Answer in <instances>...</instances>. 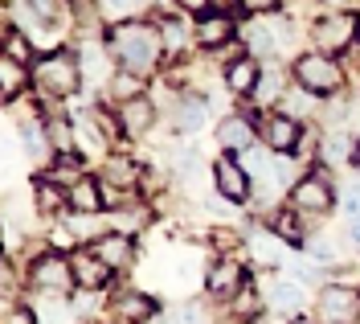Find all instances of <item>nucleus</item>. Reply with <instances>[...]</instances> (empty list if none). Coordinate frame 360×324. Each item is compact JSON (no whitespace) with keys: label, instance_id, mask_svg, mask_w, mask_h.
<instances>
[{"label":"nucleus","instance_id":"nucleus-22","mask_svg":"<svg viewBox=\"0 0 360 324\" xmlns=\"http://www.w3.org/2000/svg\"><path fill=\"white\" fill-rule=\"evenodd\" d=\"M152 316H156V304L143 292H127V296L115 300V320L119 324H148Z\"/></svg>","mask_w":360,"mask_h":324},{"label":"nucleus","instance_id":"nucleus-41","mask_svg":"<svg viewBox=\"0 0 360 324\" xmlns=\"http://www.w3.org/2000/svg\"><path fill=\"white\" fill-rule=\"evenodd\" d=\"M340 201H344V209H348V218H352V213H360V181H348V185H344V193H340Z\"/></svg>","mask_w":360,"mask_h":324},{"label":"nucleus","instance_id":"nucleus-42","mask_svg":"<svg viewBox=\"0 0 360 324\" xmlns=\"http://www.w3.org/2000/svg\"><path fill=\"white\" fill-rule=\"evenodd\" d=\"M176 320L180 324H209V312H205V304H188Z\"/></svg>","mask_w":360,"mask_h":324},{"label":"nucleus","instance_id":"nucleus-11","mask_svg":"<svg viewBox=\"0 0 360 324\" xmlns=\"http://www.w3.org/2000/svg\"><path fill=\"white\" fill-rule=\"evenodd\" d=\"M115 119H119V127H123V136L127 139H143L152 127H156V103H152L148 94L127 99V103L115 107Z\"/></svg>","mask_w":360,"mask_h":324},{"label":"nucleus","instance_id":"nucleus-24","mask_svg":"<svg viewBox=\"0 0 360 324\" xmlns=\"http://www.w3.org/2000/svg\"><path fill=\"white\" fill-rule=\"evenodd\" d=\"M246 247H250V258H254L258 267H278V263H283V238L274 230H258Z\"/></svg>","mask_w":360,"mask_h":324},{"label":"nucleus","instance_id":"nucleus-6","mask_svg":"<svg viewBox=\"0 0 360 324\" xmlns=\"http://www.w3.org/2000/svg\"><path fill=\"white\" fill-rule=\"evenodd\" d=\"M29 283L41 292V296H66L78 287V279H74V267H70V258L62 255H41L33 267H29Z\"/></svg>","mask_w":360,"mask_h":324},{"label":"nucleus","instance_id":"nucleus-47","mask_svg":"<svg viewBox=\"0 0 360 324\" xmlns=\"http://www.w3.org/2000/svg\"><path fill=\"white\" fill-rule=\"evenodd\" d=\"M291 324H311V320H291Z\"/></svg>","mask_w":360,"mask_h":324},{"label":"nucleus","instance_id":"nucleus-3","mask_svg":"<svg viewBox=\"0 0 360 324\" xmlns=\"http://www.w3.org/2000/svg\"><path fill=\"white\" fill-rule=\"evenodd\" d=\"M295 82L311 94H336L344 87V70L340 62H332V54H303L295 62Z\"/></svg>","mask_w":360,"mask_h":324},{"label":"nucleus","instance_id":"nucleus-35","mask_svg":"<svg viewBox=\"0 0 360 324\" xmlns=\"http://www.w3.org/2000/svg\"><path fill=\"white\" fill-rule=\"evenodd\" d=\"M0 37H4V58H13V62H25V66H29V58H33V42H29L25 33H17L13 21H4V33H0Z\"/></svg>","mask_w":360,"mask_h":324},{"label":"nucleus","instance_id":"nucleus-21","mask_svg":"<svg viewBox=\"0 0 360 324\" xmlns=\"http://www.w3.org/2000/svg\"><path fill=\"white\" fill-rule=\"evenodd\" d=\"M258 78H262V66L254 62V58H233L229 66H225V87L233 94H254V87H258Z\"/></svg>","mask_w":360,"mask_h":324},{"label":"nucleus","instance_id":"nucleus-25","mask_svg":"<svg viewBox=\"0 0 360 324\" xmlns=\"http://www.w3.org/2000/svg\"><path fill=\"white\" fill-rule=\"evenodd\" d=\"M242 46L250 49V58H274L278 54V42H274V29L270 25H262V21H254V25H246L242 33Z\"/></svg>","mask_w":360,"mask_h":324},{"label":"nucleus","instance_id":"nucleus-2","mask_svg":"<svg viewBox=\"0 0 360 324\" xmlns=\"http://www.w3.org/2000/svg\"><path fill=\"white\" fill-rule=\"evenodd\" d=\"M33 82L41 87L45 99H74L82 87V62L66 49H45L41 62L33 66Z\"/></svg>","mask_w":360,"mask_h":324},{"label":"nucleus","instance_id":"nucleus-44","mask_svg":"<svg viewBox=\"0 0 360 324\" xmlns=\"http://www.w3.org/2000/svg\"><path fill=\"white\" fill-rule=\"evenodd\" d=\"M180 13H188V17H205L209 13V0H176Z\"/></svg>","mask_w":360,"mask_h":324},{"label":"nucleus","instance_id":"nucleus-19","mask_svg":"<svg viewBox=\"0 0 360 324\" xmlns=\"http://www.w3.org/2000/svg\"><path fill=\"white\" fill-rule=\"evenodd\" d=\"M29 82H33V66L13 62V58H0V94H4V103H17Z\"/></svg>","mask_w":360,"mask_h":324},{"label":"nucleus","instance_id":"nucleus-34","mask_svg":"<svg viewBox=\"0 0 360 324\" xmlns=\"http://www.w3.org/2000/svg\"><path fill=\"white\" fill-rule=\"evenodd\" d=\"M143 8V0H98V17L111 25H123V21H135Z\"/></svg>","mask_w":360,"mask_h":324},{"label":"nucleus","instance_id":"nucleus-37","mask_svg":"<svg viewBox=\"0 0 360 324\" xmlns=\"http://www.w3.org/2000/svg\"><path fill=\"white\" fill-rule=\"evenodd\" d=\"M307 251H311V258L319 267H336L340 263V247L332 238H315V242H307Z\"/></svg>","mask_w":360,"mask_h":324},{"label":"nucleus","instance_id":"nucleus-18","mask_svg":"<svg viewBox=\"0 0 360 324\" xmlns=\"http://www.w3.org/2000/svg\"><path fill=\"white\" fill-rule=\"evenodd\" d=\"M356 152L360 144L352 132H328L319 139V161L323 164H356Z\"/></svg>","mask_w":360,"mask_h":324},{"label":"nucleus","instance_id":"nucleus-1","mask_svg":"<svg viewBox=\"0 0 360 324\" xmlns=\"http://www.w3.org/2000/svg\"><path fill=\"white\" fill-rule=\"evenodd\" d=\"M107 49L115 54V62L123 70L135 74H152L160 66V54H164V37H160V25H143V21H123L111 29Z\"/></svg>","mask_w":360,"mask_h":324},{"label":"nucleus","instance_id":"nucleus-31","mask_svg":"<svg viewBox=\"0 0 360 324\" xmlns=\"http://www.w3.org/2000/svg\"><path fill=\"white\" fill-rule=\"evenodd\" d=\"M270 230L278 234L283 242H291V247H303L307 242V234H303V222H299V209H278L274 218H270Z\"/></svg>","mask_w":360,"mask_h":324},{"label":"nucleus","instance_id":"nucleus-8","mask_svg":"<svg viewBox=\"0 0 360 324\" xmlns=\"http://www.w3.org/2000/svg\"><path fill=\"white\" fill-rule=\"evenodd\" d=\"M291 206L299 213H328L336 206V189L328 181V173H307L299 185H291Z\"/></svg>","mask_w":360,"mask_h":324},{"label":"nucleus","instance_id":"nucleus-36","mask_svg":"<svg viewBox=\"0 0 360 324\" xmlns=\"http://www.w3.org/2000/svg\"><path fill=\"white\" fill-rule=\"evenodd\" d=\"M160 37H164V49L176 54V49H184V42L197 37V29H188L180 17H168V21H160Z\"/></svg>","mask_w":360,"mask_h":324},{"label":"nucleus","instance_id":"nucleus-14","mask_svg":"<svg viewBox=\"0 0 360 324\" xmlns=\"http://www.w3.org/2000/svg\"><path fill=\"white\" fill-rule=\"evenodd\" d=\"M70 267H74V279H78L82 292H98V287H107V279H111V267L94 255V251H74V255H70Z\"/></svg>","mask_w":360,"mask_h":324},{"label":"nucleus","instance_id":"nucleus-46","mask_svg":"<svg viewBox=\"0 0 360 324\" xmlns=\"http://www.w3.org/2000/svg\"><path fill=\"white\" fill-rule=\"evenodd\" d=\"M148 324H180V320H172V316H160V312H156V316H152Z\"/></svg>","mask_w":360,"mask_h":324},{"label":"nucleus","instance_id":"nucleus-9","mask_svg":"<svg viewBox=\"0 0 360 324\" xmlns=\"http://www.w3.org/2000/svg\"><path fill=\"white\" fill-rule=\"evenodd\" d=\"M205 287H209V296H217V300H233L242 287H246V263L238 255H221L209 271H205Z\"/></svg>","mask_w":360,"mask_h":324},{"label":"nucleus","instance_id":"nucleus-7","mask_svg":"<svg viewBox=\"0 0 360 324\" xmlns=\"http://www.w3.org/2000/svg\"><path fill=\"white\" fill-rule=\"evenodd\" d=\"M250 177L246 164L238 161V156H217L213 161V189H217V197L229 201V206H246L250 201Z\"/></svg>","mask_w":360,"mask_h":324},{"label":"nucleus","instance_id":"nucleus-23","mask_svg":"<svg viewBox=\"0 0 360 324\" xmlns=\"http://www.w3.org/2000/svg\"><path fill=\"white\" fill-rule=\"evenodd\" d=\"M70 209L74 213H103L107 209V201H103V181L82 177L78 185H70Z\"/></svg>","mask_w":360,"mask_h":324},{"label":"nucleus","instance_id":"nucleus-12","mask_svg":"<svg viewBox=\"0 0 360 324\" xmlns=\"http://www.w3.org/2000/svg\"><path fill=\"white\" fill-rule=\"evenodd\" d=\"M217 144H221L225 152H246V148H254V139H258V127H254V119L250 116H225L221 123H217Z\"/></svg>","mask_w":360,"mask_h":324},{"label":"nucleus","instance_id":"nucleus-32","mask_svg":"<svg viewBox=\"0 0 360 324\" xmlns=\"http://www.w3.org/2000/svg\"><path fill=\"white\" fill-rule=\"evenodd\" d=\"M148 218H152V209L139 206V201L131 197L127 206L115 209V226H111V230H119V234H139L143 226H148Z\"/></svg>","mask_w":360,"mask_h":324},{"label":"nucleus","instance_id":"nucleus-45","mask_svg":"<svg viewBox=\"0 0 360 324\" xmlns=\"http://www.w3.org/2000/svg\"><path fill=\"white\" fill-rule=\"evenodd\" d=\"M348 238L360 247V213H352V218H348Z\"/></svg>","mask_w":360,"mask_h":324},{"label":"nucleus","instance_id":"nucleus-30","mask_svg":"<svg viewBox=\"0 0 360 324\" xmlns=\"http://www.w3.org/2000/svg\"><path fill=\"white\" fill-rule=\"evenodd\" d=\"M283 70H262V78H258V87L250 94V103L254 107H274V103H283Z\"/></svg>","mask_w":360,"mask_h":324},{"label":"nucleus","instance_id":"nucleus-26","mask_svg":"<svg viewBox=\"0 0 360 324\" xmlns=\"http://www.w3.org/2000/svg\"><path fill=\"white\" fill-rule=\"evenodd\" d=\"M103 181H111V185L135 193V185H139V164H135L131 156H107V161H103Z\"/></svg>","mask_w":360,"mask_h":324},{"label":"nucleus","instance_id":"nucleus-39","mask_svg":"<svg viewBox=\"0 0 360 324\" xmlns=\"http://www.w3.org/2000/svg\"><path fill=\"white\" fill-rule=\"evenodd\" d=\"M4 324H41V316L25 304H4Z\"/></svg>","mask_w":360,"mask_h":324},{"label":"nucleus","instance_id":"nucleus-38","mask_svg":"<svg viewBox=\"0 0 360 324\" xmlns=\"http://www.w3.org/2000/svg\"><path fill=\"white\" fill-rule=\"evenodd\" d=\"M258 292H254V287H242V292H238V296H233V300H229V308H233V312H238V316H254V312H258Z\"/></svg>","mask_w":360,"mask_h":324},{"label":"nucleus","instance_id":"nucleus-20","mask_svg":"<svg viewBox=\"0 0 360 324\" xmlns=\"http://www.w3.org/2000/svg\"><path fill=\"white\" fill-rule=\"evenodd\" d=\"M209 119V107H205L201 94H180L176 99V132L180 136H197Z\"/></svg>","mask_w":360,"mask_h":324},{"label":"nucleus","instance_id":"nucleus-17","mask_svg":"<svg viewBox=\"0 0 360 324\" xmlns=\"http://www.w3.org/2000/svg\"><path fill=\"white\" fill-rule=\"evenodd\" d=\"M307 304V283L295 275H274L270 279V308L278 312H299Z\"/></svg>","mask_w":360,"mask_h":324},{"label":"nucleus","instance_id":"nucleus-10","mask_svg":"<svg viewBox=\"0 0 360 324\" xmlns=\"http://www.w3.org/2000/svg\"><path fill=\"white\" fill-rule=\"evenodd\" d=\"M299 136H303V123L291 119L287 111H266V116L258 119V139L266 144L270 152H295Z\"/></svg>","mask_w":360,"mask_h":324},{"label":"nucleus","instance_id":"nucleus-28","mask_svg":"<svg viewBox=\"0 0 360 324\" xmlns=\"http://www.w3.org/2000/svg\"><path fill=\"white\" fill-rule=\"evenodd\" d=\"M82 161H86L82 152H58L53 164H49V181H58V185H66V189L78 185V181L86 177V173H82Z\"/></svg>","mask_w":360,"mask_h":324},{"label":"nucleus","instance_id":"nucleus-29","mask_svg":"<svg viewBox=\"0 0 360 324\" xmlns=\"http://www.w3.org/2000/svg\"><path fill=\"white\" fill-rule=\"evenodd\" d=\"M37 209H41L45 218L70 209V189L58 185V181H49V177H41V181H37Z\"/></svg>","mask_w":360,"mask_h":324},{"label":"nucleus","instance_id":"nucleus-27","mask_svg":"<svg viewBox=\"0 0 360 324\" xmlns=\"http://www.w3.org/2000/svg\"><path fill=\"white\" fill-rule=\"evenodd\" d=\"M143 78H148V74H135V70H123V66L115 70V78L107 82V94L115 99V107H119V103H127V99H139L143 87H148Z\"/></svg>","mask_w":360,"mask_h":324},{"label":"nucleus","instance_id":"nucleus-15","mask_svg":"<svg viewBox=\"0 0 360 324\" xmlns=\"http://www.w3.org/2000/svg\"><path fill=\"white\" fill-rule=\"evenodd\" d=\"M193 29H197V42L205 49H221L229 42H238V25L229 21L225 13H205V17H197Z\"/></svg>","mask_w":360,"mask_h":324},{"label":"nucleus","instance_id":"nucleus-5","mask_svg":"<svg viewBox=\"0 0 360 324\" xmlns=\"http://www.w3.org/2000/svg\"><path fill=\"white\" fill-rule=\"evenodd\" d=\"M315 320L319 324H360V296L352 287H319L315 296Z\"/></svg>","mask_w":360,"mask_h":324},{"label":"nucleus","instance_id":"nucleus-16","mask_svg":"<svg viewBox=\"0 0 360 324\" xmlns=\"http://www.w3.org/2000/svg\"><path fill=\"white\" fill-rule=\"evenodd\" d=\"M107 132H103V123L94 119V111H82V116L74 119V144H78V152L82 156H107Z\"/></svg>","mask_w":360,"mask_h":324},{"label":"nucleus","instance_id":"nucleus-13","mask_svg":"<svg viewBox=\"0 0 360 324\" xmlns=\"http://www.w3.org/2000/svg\"><path fill=\"white\" fill-rule=\"evenodd\" d=\"M90 251L103 258L111 271H127V267L135 263L131 234H119V230H115V234H103V238H94V242H90Z\"/></svg>","mask_w":360,"mask_h":324},{"label":"nucleus","instance_id":"nucleus-43","mask_svg":"<svg viewBox=\"0 0 360 324\" xmlns=\"http://www.w3.org/2000/svg\"><path fill=\"white\" fill-rule=\"evenodd\" d=\"M242 8H246L250 17H266V13L278 8V0H242Z\"/></svg>","mask_w":360,"mask_h":324},{"label":"nucleus","instance_id":"nucleus-40","mask_svg":"<svg viewBox=\"0 0 360 324\" xmlns=\"http://www.w3.org/2000/svg\"><path fill=\"white\" fill-rule=\"evenodd\" d=\"M29 8H33V17H41L45 25H58V17H62V0H29Z\"/></svg>","mask_w":360,"mask_h":324},{"label":"nucleus","instance_id":"nucleus-33","mask_svg":"<svg viewBox=\"0 0 360 324\" xmlns=\"http://www.w3.org/2000/svg\"><path fill=\"white\" fill-rule=\"evenodd\" d=\"M315 107H319V103H315V94L307 91V87H299V91H287V94H283V103H278V111H287V116L299 119V123H303V119H311V116H315Z\"/></svg>","mask_w":360,"mask_h":324},{"label":"nucleus","instance_id":"nucleus-4","mask_svg":"<svg viewBox=\"0 0 360 324\" xmlns=\"http://www.w3.org/2000/svg\"><path fill=\"white\" fill-rule=\"evenodd\" d=\"M356 37H360V17H352V13H323L311 25V42L319 54H340V49L352 46Z\"/></svg>","mask_w":360,"mask_h":324}]
</instances>
